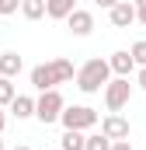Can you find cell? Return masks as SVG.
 Segmentation results:
<instances>
[{
	"label": "cell",
	"mask_w": 146,
	"mask_h": 150,
	"mask_svg": "<svg viewBox=\"0 0 146 150\" xmlns=\"http://www.w3.org/2000/svg\"><path fill=\"white\" fill-rule=\"evenodd\" d=\"M77 77V70H73L70 59H49V63H38V67H32V87L35 91H49V87H56V84H66V80H73Z\"/></svg>",
	"instance_id": "cell-1"
},
{
	"label": "cell",
	"mask_w": 146,
	"mask_h": 150,
	"mask_svg": "<svg viewBox=\"0 0 146 150\" xmlns=\"http://www.w3.org/2000/svg\"><path fill=\"white\" fill-rule=\"evenodd\" d=\"M111 80V67H108V59H87L80 70H77V87L84 91V94H98L105 84Z\"/></svg>",
	"instance_id": "cell-2"
},
{
	"label": "cell",
	"mask_w": 146,
	"mask_h": 150,
	"mask_svg": "<svg viewBox=\"0 0 146 150\" xmlns=\"http://www.w3.org/2000/svg\"><path fill=\"white\" fill-rule=\"evenodd\" d=\"M66 108V101H63V94L56 91V87H49V91H42V98H35V119L42 126H49V122H59V112Z\"/></svg>",
	"instance_id": "cell-3"
},
{
	"label": "cell",
	"mask_w": 146,
	"mask_h": 150,
	"mask_svg": "<svg viewBox=\"0 0 146 150\" xmlns=\"http://www.w3.org/2000/svg\"><path fill=\"white\" fill-rule=\"evenodd\" d=\"M59 122H63L66 129L84 133V129H94V126H98V112H94L91 105H66V108L59 112Z\"/></svg>",
	"instance_id": "cell-4"
},
{
	"label": "cell",
	"mask_w": 146,
	"mask_h": 150,
	"mask_svg": "<svg viewBox=\"0 0 146 150\" xmlns=\"http://www.w3.org/2000/svg\"><path fill=\"white\" fill-rule=\"evenodd\" d=\"M129 98H132L129 77H115V80L105 84V108H108V112H122V108L129 105Z\"/></svg>",
	"instance_id": "cell-5"
},
{
	"label": "cell",
	"mask_w": 146,
	"mask_h": 150,
	"mask_svg": "<svg viewBox=\"0 0 146 150\" xmlns=\"http://www.w3.org/2000/svg\"><path fill=\"white\" fill-rule=\"evenodd\" d=\"M66 28H70L77 38H87L91 32H94V14H91V11H80V7H77L70 18H66Z\"/></svg>",
	"instance_id": "cell-6"
},
{
	"label": "cell",
	"mask_w": 146,
	"mask_h": 150,
	"mask_svg": "<svg viewBox=\"0 0 146 150\" xmlns=\"http://www.w3.org/2000/svg\"><path fill=\"white\" fill-rule=\"evenodd\" d=\"M101 133L108 140H129V119H122L118 112H111L101 119Z\"/></svg>",
	"instance_id": "cell-7"
},
{
	"label": "cell",
	"mask_w": 146,
	"mask_h": 150,
	"mask_svg": "<svg viewBox=\"0 0 146 150\" xmlns=\"http://www.w3.org/2000/svg\"><path fill=\"white\" fill-rule=\"evenodd\" d=\"M108 14H111V25H115V28H129V25H136V7H132L129 0H118Z\"/></svg>",
	"instance_id": "cell-8"
},
{
	"label": "cell",
	"mask_w": 146,
	"mask_h": 150,
	"mask_svg": "<svg viewBox=\"0 0 146 150\" xmlns=\"http://www.w3.org/2000/svg\"><path fill=\"white\" fill-rule=\"evenodd\" d=\"M108 67H111V74H115V77H129L132 70H136V63H132V56H129V49H118V52H111Z\"/></svg>",
	"instance_id": "cell-9"
},
{
	"label": "cell",
	"mask_w": 146,
	"mask_h": 150,
	"mask_svg": "<svg viewBox=\"0 0 146 150\" xmlns=\"http://www.w3.org/2000/svg\"><path fill=\"white\" fill-rule=\"evenodd\" d=\"M73 11H77V0H45V14L52 21H66Z\"/></svg>",
	"instance_id": "cell-10"
},
{
	"label": "cell",
	"mask_w": 146,
	"mask_h": 150,
	"mask_svg": "<svg viewBox=\"0 0 146 150\" xmlns=\"http://www.w3.org/2000/svg\"><path fill=\"white\" fill-rule=\"evenodd\" d=\"M21 70H25V59L18 52H0V77H11L14 80Z\"/></svg>",
	"instance_id": "cell-11"
},
{
	"label": "cell",
	"mask_w": 146,
	"mask_h": 150,
	"mask_svg": "<svg viewBox=\"0 0 146 150\" xmlns=\"http://www.w3.org/2000/svg\"><path fill=\"white\" fill-rule=\"evenodd\" d=\"M11 112H14V119H32V115H35V98H32V94H14Z\"/></svg>",
	"instance_id": "cell-12"
},
{
	"label": "cell",
	"mask_w": 146,
	"mask_h": 150,
	"mask_svg": "<svg viewBox=\"0 0 146 150\" xmlns=\"http://www.w3.org/2000/svg\"><path fill=\"white\" fill-rule=\"evenodd\" d=\"M21 14H25L28 21L45 18V0H21Z\"/></svg>",
	"instance_id": "cell-13"
},
{
	"label": "cell",
	"mask_w": 146,
	"mask_h": 150,
	"mask_svg": "<svg viewBox=\"0 0 146 150\" xmlns=\"http://www.w3.org/2000/svg\"><path fill=\"white\" fill-rule=\"evenodd\" d=\"M59 147H63V150H84V133L66 129V133H63V140H59Z\"/></svg>",
	"instance_id": "cell-14"
},
{
	"label": "cell",
	"mask_w": 146,
	"mask_h": 150,
	"mask_svg": "<svg viewBox=\"0 0 146 150\" xmlns=\"http://www.w3.org/2000/svg\"><path fill=\"white\" fill-rule=\"evenodd\" d=\"M84 150H111V140L105 133H94V136H84Z\"/></svg>",
	"instance_id": "cell-15"
},
{
	"label": "cell",
	"mask_w": 146,
	"mask_h": 150,
	"mask_svg": "<svg viewBox=\"0 0 146 150\" xmlns=\"http://www.w3.org/2000/svg\"><path fill=\"white\" fill-rule=\"evenodd\" d=\"M14 94H18V91H14V80H11V77H0V105H11Z\"/></svg>",
	"instance_id": "cell-16"
},
{
	"label": "cell",
	"mask_w": 146,
	"mask_h": 150,
	"mask_svg": "<svg viewBox=\"0 0 146 150\" xmlns=\"http://www.w3.org/2000/svg\"><path fill=\"white\" fill-rule=\"evenodd\" d=\"M129 56H132V63H136V67H146V38H139V42H132Z\"/></svg>",
	"instance_id": "cell-17"
},
{
	"label": "cell",
	"mask_w": 146,
	"mask_h": 150,
	"mask_svg": "<svg viewBox=\"0 0 146 150\" xmlns=\"http://www.w3.org/2000/svg\"><path fill=\"white\" fill-rule=\"evenodd\" d=\"M21 0H0V14H18Z\"/></svg>",
	"instance_id": "cell-18"
},
{
	"label": "cell",
	"mask_w": 146,
	"mask_h": 150,
	"mask_svg": "<svg viewBox=\"0 0 146 150\" xmlns=\"http://www.w3.org/2000/svg\"><path fill=\"white\" fill-rule=\"evenodd\" d=\"M132 7H136V21L146 25V0H132Z\"/></svg>",
	"instance_id": "cell-19"
},
{
	"label": "cell",
	"mask_w": 146,
	"mask_h": 150,
	"mask_svg": "<svg viewBox=\"0 0 146 150\" xmlns=\"http://www.w3.org/2000/svg\"><path fill=\"white\" fill-rule=\"evenodd\" d=\"M111 150H132L129 140H111Z\"/></svg>",
	"instance_id": "cell-20"
},
{
	"label": "cell",
	"mask_w": 146,
	"mask_h": 150,
	"mask_svg": "<svg viewBox=\"0 0 146 150\" xmlns=\"http://www.w3.org/2000/svg\"><path fill=\"white\" fill-rule=\"evenodd\" d=\"M136 70H139V74H136V84L146 91V67H136Z\"/></svg>",
	"instance_id": "cell-21"
},
{
	"label": "cell",
	"mask_w": 146,
	"mask_h": 150,
	"mask_svg": "<svg viewBox=\"0 0 146 150\" xmlns=\"http://www.w3.org/2000/svg\"><path fill=\"white\" fill-rule=\"evenodd\" d=\"M94 4H98V7H105V11H111V7H115L118 0H94Z\"/></svg>",
	"instance_id": "cell-22"
},
{
	"label": "cell",
	"mask_w": 146,
	"mask_h": 150,
	"mask_svg": "<svg viewBox=\"0 0 146 150\" xmlns=\"http://www.w3.org/2000/svg\"><path fill=\"white\" fill-rule=\"evenodd\" d=\"M4 126H7V115H4V105H0V133H4Z\"/></svg>",
	"instance_id": "cell-23"
},
{
	"label": "cell",
	"mask_w": 146,
	"mask_h": 150,
	"mask_svg": "<svg viewBox=\"0 0 146 150\" xmlns=\"http://www.w3.org/2000/svg\"><path fill=\"white\" fill-rule=\"evenodd\" d=\"M14 150H35V147H28V143H18V147H14Z\"/></svg>",
	"instance_id": "cell-24"
},
{
	"label": "cell",
	"mask_w": 146,
	"mask_h": 150,
	"mask_svg": "<svg viewBox=\"0 0 146 150\" xmlns=\"http://www.w3.org/2000/svg\"><path fill=\"white\" fill-rule=\"evenodd\" d=\"M0 150H4V140H0Z\"/></svg>",
	"instance_id": "cell-25"
}]
</instances>
